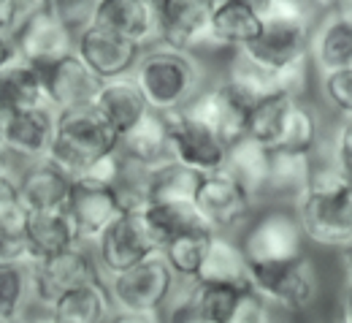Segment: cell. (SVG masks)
I'll return each mask as SVG.
<instances>
[{
	"label": "cell",
	"instance_id": "cell-15",
	"mask_svg": "<svg viewBox=\"0 0 352 323\" xmlns=\"http://www.w3.org/2000/svg\"><path fill=\"white\" fill-rule=\"evenodd\" d=\"M252 198H255V193L247 185L236 180L228 169H220V171H209L201 177L195 204L201 207V212L212 223V229L225 231L233 229L236 223H241L250 215Z\"/></svg>",
	"mask_w": 352,
	"mask_h": 323
},
{
	"label": "cell",
	"instance_id": "cell-14",
	"mask_svg": "<svg viewBox=\"0 0 352 323\" xmlns=\"http://www.w3.org/2000/svg\"><path fill=\"white\" fill-rule=\"evenodd\" d=\"M98 250H100V264L111 275H117V272L128 269L133 264L160 253L157 242L152 239V233L146 229V220H144L141 209H125L109 229L100 233Z\"/></svg>",
	"mask_w": 352,
	"mask_h": 323
},
{
	"label": "cell",
	"instance_id": "cell-44",
	"mask_svg": "<svg viewBox=\"0 0 352 323\" xmlns=\"http://www.w3.org/2000/svg\"><path fill=\"white\" fill-rule=\"evenodd\" d=\"M342 318L352 323V282L344 285V293H342Z\"/></svg>",
	"mask_w": 352,
	"mask_h": 323
},
{
	"label": "cell",
	"instance_id": "cell-17",
	"mask_svg": "<svg viewBox=\"0 0 352 323\" xmlns=\"http://www.w3.org/2000/svg\"><path fill=\"white\" fill-rule=\"evenodd\" d=\"M304 236L298 215L287 212H265L258 223L247 231L241 247L250 261H282L304 253Z\"/></svg>",
	"mask_w": 352,
	"mask_h": 323
},
{
	"label": "cell",
	"instance_id": "cell-4",
	"mask_svg": "<svg viewBox=\"0 0 352 323\" xmlns=\"http://www.w3.org/2000/svg\"><path fill=\"white\" fill-rule=\"evenodd\" d=\"M176 272L160 253L111 275L109 291L117 304V321H157L160 307L171 299Z\"/></svg>",
	"mask_w": 352,
	"mask_h": 323
},
{
	"label": "cell",
	"instance_id": "cell-30",
	"mask_svg": "<svg viewBox=\"0 0 352 323\" xmlns=\"http://www.w3.org/2000/svg\"><path fill=\"white\" fill-rule=\"evenodd\" d=\"M268 166H271V147L252 136H241L239 141L228 144L225 169L247 185L255 196L263 193L268 183Z\"/></svg>",
	"mask_w": 352,
	"mask_h": 323
},
{
	"label": "cell",
	"instance_id": "cell-41",
	"mask_svg": "<svg viewBox=\"0 0 352 323\" xmlns=\"http://www.w3.org/2000/svg\"><path fill=\"white\" fill-rule=\"evenodd\" d=\"M333 160L352 174V114H342L333 141Z\"/></svg>",
	"mask_w": 352,
	"mask_h": 323
},
{
	"label": "cell",
	"instance_id": "cell-49",
	"mask_svg": "<svg viewBox=\"0 0 352 323\" xmlns=\"http://www.w3.org/2000/svg\"><path fill=\"white\" fill-rule=\"evenodd\" d=\"M314 3H322V6H333L336 0H314Z\"/></svg>",
	"mask_w": 352,
	"mask_h": 323
},
{
	"label": "cell",
	"instance_id": "cell-21",
	"mask_svg": "<svg viewBox=\"0 0 352 323\" xmlns=\"http://www.w3.org/2000/svg\"><path fill=\"white\" fill-rule=\"evenodd\" d=\"M120 152L125 155L128 166H135L141 171L160 169L174 160L171 149V128L166 112L152 109L135 128L120 136Z\"/></svg>",
	"mask_w": 352,
	"mask_h": 323
},
{
	"label": "cell",
	"instance_id": "cell-47",
	"mask_svg": "<svg viewBox=\"0 0 352 323\" xmlns=\"http://www.w3.org/2000/svg\"><path fill=\"white\" fill-rule=\"evenodd\" d=\"M333 11H336L342 19L352 22V0H336V3H333Z\"/></svg>",
	"mask_w": 352,
	"mask_h": 323
},
{
	"label": "cell",
	"instance_id": "cell-11",
	"mask_svg": "<svg viewBox=\"0 0 352 323\" xmlns=\"http://www.w3.org/2000/svg\"><path fill=\"white\" fill-rule=\"evenodd\" d=\"M57 109L33 106V109H0V141L6 152L22 158L46 160L57 134Z\"/></svg>",
	"mask_w": 352,
	"mask_h": 323
},
{
	"label": "cell",
	"instance_id": "cell-35",
	"mask_svg": "<svg viewBox=\"0 0 352 323\" xmlns=\"http://www.w3.org/2000/svg\"><path fill=\"white\" fill-rule=\"evenodd\" d=\"M244 288L247 285H239V282H201V280H195L192 293L201 304L204 323H236V313H239Z\"/></svg>",
	"mask_w": 352,
	"mask_h": 323
},
{
	"label": "cell",
	"instance_id": "cell-32",
	"mask_svg": "<svg viewBox=\"0 0 352 323\" xmlns=\"http://www.w3.org/2000/svg\"><path fill=\"white\" fill-rule=\"evenodd\" d=\"M201 282H239L250 285V258L241 244L220 236V231L212 236L206 261L201 267Z\"/></svg>",
	"mask_w": 352,
	"mask_h": 323
},
{
	"label": "cell",
	"instance_id": "cell-12",
	"mask_svg": "<svg viewBox=\"0 0 352 323\" xmlns=\"http://www.w3.org/2000/svg\"><path fill=\"white\" fill-rule=\"evenodd\" d=\"M52 106L44 68L30 63L11 36H3L0 57V109Z\"/></svg>",
	"mask_w": 352,
	"mask_h": 323
},
{
	"label": "cell",
	"instance_id": "cell-22",
	"mask_svg": "<svg viewBox=\"0 0 352 323\" xmlns=\"http://www.w3.org/2000/svg\"><path fill=\"white\" fill-rule=\"evenodd\" d=\"M92 22L144 46L160 39V0H100Z\"/></svg>",
	"mask_w": 352,
	"mask_h": 323
},
{
	"label": "cell",
	"instance_id": "cell-26",
	"mask_svg": "<svg viewBox=\"0 0 352 323\" xmlns=\"http://www.w3.org/2000/svg\"><path fill=\"white\" fill-rule=\"evenodd\" d=\"M71 187H74V177H68L63 169H57L49 160H41L30 171H25L22 180H19L22 201L30 207V212L65 209Z\"/></svg>",
	"mask_w": 352,
	"mask_h": 323
},
{
	"label": "cell",
	"instance_id": "cell-37",
	"mask_svg": "<svg viewBox=\"0 0 352 323\" xmlns=\"http://www.w3.org/2000/svg\"><path fill=\"white\" fill-rule=\"evenodd\" d=\"M214 233L217 231H192V233H184V236H179L171 244L163 247V256L168 258V264L176 272V277L190 280V282L198 280Z\"/></svg>",
	"mask_w": 352,
	"mask_h": 323
},
{
	"label": "cell",
	"instance_id": "cell-23",
	"mask_svg": "<svg viewBox=\"0 0 352 323\" xmlns=\"http://www.w3.org/2000/svg\"><path fill=\"white\" fill-rule=\"evenodd\" d=\"M92 106L111 123V128L120 136L128 134L131 128H135L152 112L149 98L144 95L141 85L135 82V76H131V74L103 82V87L98 92V98L92 101Z\"/></svg>",
	"mask_w": 352,
	"mask_h": 323
},
{
	"label": "cell",
	"instance_id": "cell-20",
	"mask_svg": "<svg viewBox=\"0 0 352 323\" xmlns=\"http://www.w3.org/2000/svg\"><path fill=\"white\" fill-rule=\"evenodd\" d=\"M217 0H160V41L195 49L212 44V14Z\"/></svg>",
	"mask_w": 352,
	"mask_h": 323
},
{
	"label": "cell",
	"instance_id": "cell-28",
	"mask_svg": "<svg viewBox=\"0 0 352 323\" xmlns=\"http://www.w3.org/2000/svg\"><path fill=\"white\" fill-rule=\"evenodd\" d=\"M263 28V17L239 0H217L212 14V44L236 46L250 44Z\"/></svg>",
	"mask_w": 352,
	"mask_h": 323
},
{
	"label": "cell",
	"instance_id": "cell-31",
	"mask_svg": "<svg viewBox=\"0 0 352 323\" xmlns=\"http://www.w3.org/2000/svg\"><path fill=\"white\" fill-rule=\"evenodd\" d=\"M201 171L171 160L160 169L146 171L144 193L146 201H195L198 187H201Z\"/></svg>",
	"mask_w": 352,
	"mask_h": 323
},
{
	"label": "cell",
	"instance_id": "cell-6",
	"mask_svg": "<svg viewBox=\"0 0 352 323\" xmlns=\"http://www.w3.org/2000/svg\"><path fill=\"white\" fill-rule=\"evenodd\" d=\"M168 117V128H171V149H174V160L209 174V171H220L225 169V158H228V141L204 120L187 114L184 109L166 112Z\"/></svg>",
	"mask_w": 352,
	"mask_h": 323
},
{
	"label": "cell",
	"instance_id": "cell-2",
	"mask_svg": "<svg viewBox=\"0 0 352 323\" xmlns=\"http://www.w3.org/2000/svg\"><path fill=\"white\" fill-rule=\"evenodd\" d=\"M114 149H120V134L89 103L57 114V134L46 160L76 180L87 174V169L98 158Z\"/></svg>",
	"mask_w": 352,
	"mask_h": 323
},
{
	"label": "cell",
	"instance_id": "cell-45",
	"mask_svg": "<svg viewBox=\"0 0 352 323\" xmlns=\"http://www.w3.org/2000/svg\"><path fill=\"white\" fill-rule=\"evenodd\" d=\"M342 269H344L347 282H352V242H347V244L342 247Z\"/></svg>",
	"mask_w": 352,
	"mask_h": 323
},
{
	"label": "cell",
	"instance_id": "cell-42",
	"mask_svg": "<svg viewBox=\"0 0 352 323\" xmlns=\"http://www.w3.org/2000/svg\"><path fill=\"white\" fill-rule=\"evenodd\" d=\"M36 6H30L28 0H0V28H3V36L14 33L16 25L33 11Z\"/></svg>",
	"mask_w": 352,
	"mask_h": 323
},
{
	"label": "cell",
	"instance_id": "cell-9",
	"mask_svg": "<svg viewBox=\"0 0 352 323\" xmlns=\"http://www.w3.org/2000/svg\"><path fill=\"white\" fill-rule=\"evenodd\" d=\"M65 209L76 223L82 242H98L100 233L125 212V204H122L120 185L79 177L74 180Z\"/></svg>",
	"mask_w": 352,
	"mask_h": 323
},
{
	"label": "cell",
	"instance_id": "cell-16",
	"mask_svg": "<svg viewBox=\"0 0 352 323\" xmlns=\"http://www.w3.org/2000/svg\"><path fill=\"white\" fill-rule=\"evenodd\" d=\"M138 49L141 46L92 22L87 25L79 36H76V52L87 60V65L100 76V79H117V76H128L138 65Z\"/></svg>",
	"mask_w": 352,
	"mask_h": 323
},
{
	"label": "cell",
	"instance_id": "cell-25",
	"mask_svg": "<svg viewBox=\"0 0 352 323\" xmlns=\"http://www.w3.org/2000/svg\"><path fill=\"white\" fill-rule=\"evenodd\" d=\"M111 304H114L111 291L100 280H95L74 291H65L49 307V315L57 323H98L111 315Z\"/></svg>",
	"mask_w": 352,
	"mask_h": 323
},
{
	"label": "cell",
	"instance_id": "cell-7",
	"mask_svg": "<svg viewBox=\"0 0 352 323\" xmlns=\"http://www.w3.org/2000/svg\"><path fill=\"white\" fill-rule=\"evenodd\" d=\"M241 52L268 68H290L304 63L311 52V19L263 17L261 33L241 46Z\"/></svg>",
	"mask_w": 352,
	"mask_h": 323
},
{
	"label": "cell",
	"instance_id": "cell-13",
	"mask_svg": "<svg viewBox=\"0 0 352 323\" xmlns=\"http://www.w3.org/2000/svg\"><path fill=\"white\" fill-rule=\"evenodd\" d=\"M95 280H100V277H98L92 258L87 253H82L76 244V247L52 253V256H44L36 261V267H33V299L49 310L65 291H74L79 285L95 282Z\"/></svg>",
	"mask_w": 352,
	"mask_h": 323
},
{
	"label": "cell",
	"instance_id": "cell-43",
	"mask_svg": "<svg viewBox=\"0 0 352 323\" xmlns=\"http://www.w3.org/2000/svg\"><path fill=\"white\" fill-rule=\"evenodd\" d=\"M168 318L179 323H204V313H201V304H198L192 288H190V293L184 299H179L174 307H171Z\"/></svg>",
	"mask_w": 352,
	"mask_h": 323
},
{
	"label": "cell",
	"instance_id": "cell-1",
	"mask_svg": "<svg viewBox=\"0 0 352 323\" xmlns=\"http://www.w3.org/2000/svg\"><path fill=\"white\" fill-rule=\"evenodd\" d=\"M298 220L307 236L325 247L352 242V174L336 160L311 169L309 185L298 196Z\"/></svg>",
	"mask_w": 352,
	"mask_h": 323
},
{
	"label": "cell",
	"instance_id": "cell-3",
	"mask_svg": "<svg viewBox=\"0 0 352 323\" xmlns=\"http://www.w3.org/2000/svg\"><path fill=\"white\" fill-rule=\"evenodd\" d=\"M133 76L141 85L144 95L149 98L152 109L176 112L195 98L204 71L198 60L190 54V49L163 44L141 54Z\"/></svg>",
	"mask_w": 352,
	"mask_h": 323
},
{
	"label": "cell",
	"instance_id": "cell-36",
	"mask_svg": "<svg viewBox=\"0 0 352 323\" xmlns=\"http://www.w3.org/2000/svg\"><path fill=\"white\" fill-rule=\"evenodd\" d=\"M311 160L309 152L296 149H271V166H268V183L265 190L271 193H296L301 196L311 177Z\"/></svg>",
	"mask_w": 352,
	"mask_h": 323
},
{
	"label": "cell",
	"instance_id": "cell-8",
	"mask_svg": "<svg viewBox=\"0 0 352 323\" xmlns=\"http://www.w3.org/2000/svg\"><path fill=\"white\" fill-rule=\"evenodd\" d=\"M8 36L30 63L41 68L76 49V30L63 22L49 6H36Z\"/></svg>",
	"mask_w": 352,
	"mask_h": 323
},
{
	"label": "cell",
	"instance_id": "cell-27",
	"mask_svg": "<svg viewBox=\"0 0 352 323\" xmlns=\"http://www.w3.org/2000/svg\"><path fill=\"white\" fill-rule=\"evenodd\" d=\"M311 57L320 74H333L352 65V22L342 19L336 11L322 19L311 33Z\"/></svg>",
	"mask_w": 352,
	"mask_h": 323
},
{
	"label": "cell",
	"instance_id": "cell-48",
	"mask_svg": "<svg viewBox=\"0 0 352 323\" xmlns=\"http://www.w3.org/2000/svg\"><path fill=\"white\" fill-rule=\"evenodd\" d=\"M30 6H49V0H28Z\"/></svg>",
	"mask_w": 352,
	"mask_h": 323
},
{
	"label": "cell",
	"instance_id": "cell-33",
	"mask_svg": "<svg viewBox=\"0 0 352 323\" xmlns=\"http://www.w3.org/2000/svg\"><path fill=\"white\" fill-rule=\"evenodd\" d=\"M296 103H298L296 95H268L263 101L252 103L247 136L258 138L265 147L276 149L282 144L285 131H287V123H290V114H293Z\"/></svg>",
	"mask_w": 352,
	"mask_h": 323
},
{
	"label": "cell",
	"instance_id": "cell-19",
	"mask_svg": "<svg viewBox=\"0 0 352 323\" xmlns=\"http://www.w3.org/2000/svg\"><path fill=\"white\" fill-rule=\"evenodd\" d=\"M46 87H49V101L57 112L65 109H79V106H89L98 92L103 87L106 79H100L87 60L74 49L71 54L54 60L52 65L44 68Z\"/></svg>",
	"mask_w": 352,
	"mask_h": 323
},
{
	"label": "cell",
	"instance_id": "cell-10",
	"mask_svg": "<svg viewBox=\"0 0 352 323\" xmlns=\"http://www.w3.org/2000/svg\"><path fill=\"white\" fill-rule=\"evenodd\" d=\"M228 85L239 92L244 101L258 103L268 95H296L307 87V60L296 63L290 68H268L263 63L252 60L241 49H236V57L228 71Z\"/></svg>",
	"mask_w": 352,
	"mask_h": 323
},
{
	"label": "cell",
	"instance_id": "cell-5",
	"mask_svg": "<svg viewBox=\"0 0 352 323\" xmlns=\"http://www.w3.org/2000/svg\"><path fill=\"white\" fill-rule=\"evenodd\" d=\"M250 282L287 313H304L317 296V275L304 253L282 261H250Z\"/></svg>",
	"mask_w": 352,
	"mask_h": 323
},
{
	"label": "cell",
	"instance_id": "cell-34",
	"mask_svg": "<svg viewBox=\"0 0 352 323\" xmlns=\"http://www.w3.org/2000/svg\"><path fill=\"white\" fill-rule=\"evenodd\" d=\"M33 267L28 261H0V321L14 323L33 296Z\"/></svg>",
	"mask_w": 352,
	"mask_h": 323
},
{
	"label": "cell",
	"instance_id": "cell-29",
	"mask_svg": "<svg viewBox=\"0 0 352 323\" xmlns=\"http://www.w3.org/2000/svg\"><path fill=\"white\" fill-rule=\"evenodd\" d=\"M28 239L33 244V250L44 258L52 253L76 247L82 242L76 223L71 220L68 209H41V212H30V223H28Z\"/></svg>",
	"mask_w": 352,
	"mask_h": 323
},
{
	"label": "cell",
	"instance_id": "cell-18",
	"mask_svg": "<svg viewBox=\"0 0 352 323\" xmlns=\"http://www.w3.org/2000/svg\"><path fill=\"white\" fill-rule=\"evenodd\" d=\"M187 114L204 120L206 125H212L228 144L239 141L241 136H247V125H250V112L252 103L244 101L239 92L228 85V79L212 87V90H198L195 98L182 106Z\"/></svg>",
	"mask_w": 352,
	"mask_h": 323
},
{
	"label": "cell",
	"instance_id": "cell-46",
	"mask_svg": "<svg viewBox=\"0 0 352 323\" xmlns=\"http://www.w3.org/2000/svg\"><path fill=\"white\" fill-rule=\"evenodd\" d=\"M239 3H244L247 8H252V11H258L261 17H265L268 14V8L274 6V0H239Z\"/></svg>",
	"mask_w": 352,
	"mask_h": 323
},
{
	"label": "cell",
	"instance_id": "cell-39",
	"mask_svg": "<svg viewBox=\"0 0 352 323\" xmlns=\"http://www.w3.org/2000/svg\"><path fill=\"white\" fill-rule=\"evenodd\" d=\"M98 3L100 0H49V8L63 22H68L76 30V36H79L87 25H92L95 11H98Z\"/></svg>",
	"mask_w": 352,
	"mask_h": 323
},
{
	"label": "cell",
	"instance_id": "cell-40",
	"mask_svg": "<svg viewBox=\"0 0 352 323\" xmlns=\"http://www.w3.org/2000/svg\"><path fill=\"white\" fill-rule=\"evenodd\" d=\"M322 90L342 114H352V65L342 68V71H333V74H325Z\"/></svg>",
	"mask_w": 352,
	"mask_h": 323
},
{
	"label": "cell",
	"instance_id": "cell-38",
	"mask_svg": "<svg viewBox=\"0 0 352 323\" xmlns=\"http://www.w3.org/2000/svg\"><path fill=\"white\" fill-rule=\"evenodd\" d=\"M320 136V125H317V117L314 112L296 103L293 114H290V123H287V131L282 136V144L276 149H296V152H311L314 144Z\"/></svg>",
	"mask_w": 352,
	"mask_h": 323
},
{
	"label": "cell",
	"instance_id": "cell-24",
	"mask_svg": "<svg viewBox=\"0 0 352 323\" xmlns=\"http://www.w3.org/2000/svg\"><path fill=\"white\" fill-rule=\"evenodd\" d=\"M141 215H144L146 229L160 250L184 233L214 231L195 201H146Z\"/></svg>",
	"mask_w": 352,
	"mask_h": 323
}]
</instances>
